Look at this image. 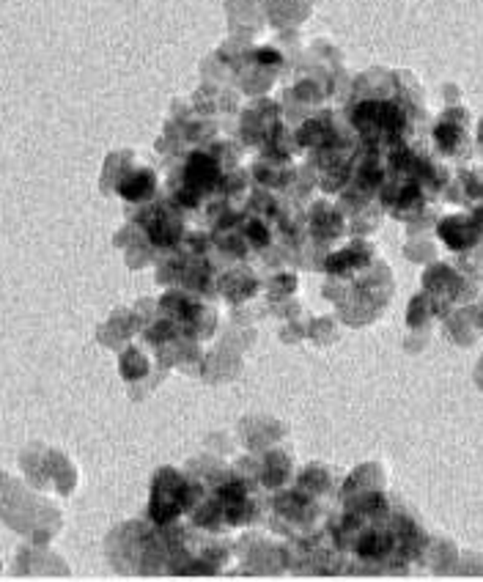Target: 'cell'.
<instances>
[{
    "label": "cell",
    "instance_id": "cell-4",
    "mask_svg": "<svg viewBox=\"0 0 483 582\" xmlns=\"http://www.w3.org/2000/svg\"><path fill=\"white\" fill-rule=\"evenodd\" d=\"M250 237H253L255 242H267V231H263L261 226H250Z\"/></svg>",
    "mask_w": 483,
    "mask_h": 582
},
{
    "label": "cell",
    "instance_id": "cell-3",
    "mask_svg": "<svg viewBox=\"0 0 483 582\" xmlns=\"http://www.w3.org/2000/svg\"><path fill=\"white\" fill-rule=\"evenodd\" d=\"M149 237L157 245H170V242H176V229L165 220H154V222H149Z\"/></svg>",
    "mask_w": 483,
    "mask_h": 582
},
{
    "label": "cell",
    "instance_id": "cell-5",
    "mask_svg": "<svg viewBox=\"0 0 483 582\" xmlns=\"http://www.w3.org/2000/svg\"><path fill=\"white\" fill-rule=\"evenodd\" d=\"M258 61H278L275 53H258Z\"/></svg>",
    "mask_w": 483,
    "mask_h": 582
},
{
    "label": "cell",
    "instance_id": "cell-1",
    "mask_svg": "<svg viewBox=\"0 0 483 582\" xmlns=\"http://www.w3.org/2000/svg\"><path fill=\"white\" fill-rule=\"evenodd\" d=\"M214 178H217V165L211 162V157L195 154L187 165V185L193 190H206L214 185Z\"/></svg>",
    "mask_w": 483,
    "mask_h": 582
},
{
    "label": "cell",
    "instance_id": "cell-2",
    "mask_svg": "<svg viewBox=\"0 0 483 582\" xmlns=\"http://www.w3.org/2000/svg\"><path fill=\"white\" fill-rule=\"evenodd\" d=\"M151 187H154L151 176L141 173V176L129 178V182H124V185H121V195H124V198H132V201H138V198H143V195H146Z\"/></svg>",
    "mask_w": 483,
    "mask_h": 582
}]
</instances>
